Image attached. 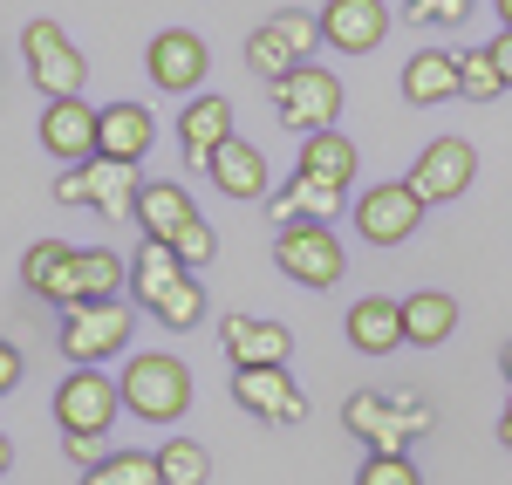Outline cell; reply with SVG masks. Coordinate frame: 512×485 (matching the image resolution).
Returning a JSON list of instances; mask_svg holds the SVG:
<instances>
[{"label": "cell", "mask_w": 512, "mask_h": 485, "mask_svg": "<svg viewBox=\"0 0 512 485\" xmlns=\"http://www.w3.org/2000/svg\"><path fill=\"white\" fill-rule=\"evenodd\" d=\"M499 376H506V383H512V342H506V349H499Z\"/></svg>", "instance_id": "cell-42"}, {"label": "cell", "mask_w": 512, "mask_h": 485, "mask_svg": "<svg viewBox=\"0 0 512 485\" xmlns=\"http://www.w3.org/2000/svg\"><path fill=\"white\" fill-rule=\"evenodd\" d=\"M233 404L253 410L267 431H294L308 417V397H301V383L287 369H233Z\"/></svg>", "instance_id": "cell-11"}, {"label": "cell", "mask_w": 512, "mask_h": 485, "mask_svg": "<svg viewBox=\"0 0 512 485\" xmlns=\"http://www.w3.org/2000/svg\"><path fill=\"white\" fill-rule=\"evenodd\" d=\"M117 410H123V390H117V376H103V369H76L55 390V424L62 431H110Z\"/></svg>", "instance_id": "cell-12"}, {"label": "cell", "mask_w": 512, "mask_h": 485, "mask_svg": "<svg viewBox=\"0 0 512 485\" xmlns=\"http://www.w3.org/2000/svg\"><path fill=\"white\" fill-rule=\"evenodd\" d=\"M499 445L512 451V404H506V417H499Z\"/></svg>", "instance_id": "cell-40"}, {"label": "cell", "mask_w": 512, "mask_h": 485, "mask_svg": "<svg viewBox=\"0 0 512 485\" xmlns=\"http://www.w3.org/2000/svg\"><path fill=\"white\" fill-rule=\"evenodd\" d=\"M451 335H458V301H451V294L424 287V294L403 301V342H410V349H437V342H451Z\"/></svg>", "instance_id": "cell-24"}, {"label": "cell", "mask_w": 512, "mask_h": 485, "mask_svg": "<svg viewBox=\"0 0 512 485\" xmlns=\"http://www.w3.org/2000/svg\"><path fill=\"white\" fill-rule=\"evenodd\" d=\"M14 383H21V349H14V342L0 335V397H7Z\"/></svg>", "instance_id": "cell-38"}, {"label": "cell", "mask_w": 512, "mask_h": 485, "mask_svg": "<svg viewBox=\"0 0 512 485\" xmlns=\"http://www.w3.org/2000/svg\"><path fill=\"white\" fill-rule=\"evenodd\" d=\"M117 390H123V410H130V417H144V424H178V417L192 410V369L178 363V356H164V349H144V356L123 363Z\"/></svg>", "instance_id": "cell-2"}, {"label": "cell", "mask_w": 512, "mask_h": 485, "mask_svg": "<svg viewBox=\"0 0 512 485\" xmlns=\"http://www.w3.org/2000/svg\"><path fill=\"white\" fill-rule=\"evenodd\" d=\"M130 281V260L110 246H76V308L89 301H117V287Z\"/></svg>", "instance_id": "cell-26"}, {"label": "cell", "mask_w": 512, "mask_h": 485, "mask_svg": "<svg viewBox=\"0 0 512 485\" xmlns=\"http://www.w3.org/2000/svg\"><path fill=\"white\" fill-rule=\"evenodd\" d=\"M355 485H424V472H417L410 451H369L362 472H355Z\"/></svg>", "instance_id": "cell-33"}, {"label": "cell", "mask_w": 512, "mask_h": 485, "mask_svg": "<svg viewBox=\"0 0 512 485\" xmlns=\"http://www.w3.org/2000/svg\"><path fill=\"white\" fill-rule=\"evenodd\" d=\"M82 485H164L158 479V451H110L103 465H89Z\"/></svg>", "instance_id": "cell-31"}, {"label": "cell", "mask_w": 512, "mask_h": 485, "mask_svg": "<svg viewBox=\"0 0 512 485\" xmlns=\"http://www.w3.org/2000/svg\"><path fill=\"white\" fill-rule=\"evenodd\" d=\"M96 103H82V96H69V103H48L41 110V151L62 164H89L96 158Z\"/></svg>", "instance_id": "cell-15"}, {"label": "cell", "mask_w": 512, "mask_h": 485, "mask_svg": "<svg viewBox=\"0 0 512 485\" xmlns=\"http://www.w3.org/2000/svg\"><path fill=\"white\" fill-rule=\"evenodd\" d=\"M21 62H28V82H35L48 103H69V96H82L89 62H82L76 41L62 35V21H28V28H21Z\"/></svg>", "instance_id": "cell-5"}, {"label": "cell", "mask_w": 512, "mask_h": 485, "mask_svg": "<svg viewBox=\"0 0 512 485\" xmlns=\"http://www.w3.org/2000/svg\"><path fill=\"white\" fill-rule=\"evenodd\" d=\"M478 0H403V14L417 21V28H458V21H472Z\"/></svg>", "instance_id": "cell-36"}, {"label": "cell", "mask_w": 512, "mask_h": 485, "mask_svg": "<svg viewBox=\"0 0 512 485\" xmlns=\"http://www.w3.org/2000/svg\"><path fill=\"white\" fill-rule=\"evenodd\" d=\"M424 212H431V205L417 199L403 178H390V185H369V192L349 205V219H355V233H362V246H403L417 226H424Z\"/></svg>", "instance_id": "cell-9"}, {"label": "cell", "mask_w": 512, "mask_h": 485, "mask_svg": "<svg viewBox=\"0 0 512 485\" xmlns=\"http://www.w3.org/2000/svg\"><path fill=\"white\" fill-rule=\"evenodd\" d=\"M205 178L226 192V199H267L274 192V171H267V151L260 144H246V137H233L219 158L205 164Z\"/></svg>", "instance_id": "cell-19"}, {"label": "cell", "mask_w": 512, "mask_h": 485, "mask_svg": "<svg viewBox=\"0 0 512 485\" xmlns=\"http://www.w3.org/2000/svg\"><path fill=\"white\" fill-rule=\"evenodd\" d=\"M246 69H253V76L274 89V82H287L294 69H308V62H301V55H294V48L280 41L274 21H260V28H253V41H246Z\"/></svg>", "instance_id": "cell-28"}, {"label": "cell", "mask_w": 512, "mask_h": 485, "mask_svg": "<svg viewBox=\"0 0 512 485\" xmlns=\"http://www.w3.org/2000/svg\"><path fill=\"white\" fill-rule=\"evenodd\" d=\"M403 103L431 110V103H458V55L451 48H417L403 62Z\"/></svg>", "instance_id": "cell-23"}, {"label": "cell", "mask_w": 512, "mask_h": 485, "mask_svg": "<svg viewBox=\"0 0 512 485\" xmlns=\"http://www.w3.org/2000/svg\"><path fill=\"white\" fill-rule=\"evenodd\" d=\"M144 69H151V89H164V96H198L205 89V69H212V48L192 28H164L144 48Z\"/></svg>", "instance_id": "cell-10"}, {"label": "cell", "mask_w": 512, "mask_h": 485, "mask_svg": "<svg viewBox=\"0 0 512 485\" xmlns=\"http://www.w3.org/2000/svg\"><path fill=\"white\" fill-rule=\"evenodd\" d=\"M478 178V151L465 144V137H431L417 158H410V171H403V185L417 192L424 205H451L465 199Z\"/></svg>", "instance_id": "cell-6"}, {"label": "cell", "mask_w": 512, "mask_h": 485, "mask_svg": "<svg viewBox=\"0 0 512 485\" xmlns=\"http://www.w3.org/2000/svg\"><path fill=\"white\" fill-rule=\"evenodd\" d=\"M178 274H185V267H178V253L164 240H137V253H130V294H137V308H151Z\"/></svg>", "instance_id": "cell-27"}, {"label": "cell", "mask_w": 512, "mask_h": 485, "mask_svg": "<svg viewBox=\"0 0 512 485\" xmlns=\"http://www.w3.org/2000/svg\"><path fill=\"white\" fill-rule=\"evenodd\" d=\"M178 144H185V158L205 171V164L233 144V103H226V96H198V103H185V117H178Z\"/></svg>", "instance_id": "cell-17"}, {"label": "cell", "mask_w": 512, "mask_h": 485, "mask_svg": "<svg viewBox=\"0 0 512 485\" xmlns=\"http://www.w3.org/2000/svg\"><path fill=\"white\" fill-rule=\"evenodd\" d=\"M21 281L35 287L41 301H55V308H76V246L69 240H35L21 253Z\"/></svg>", "instance_id": "cell-18"}, {"label": "cell", "mask_w": 512, "mask_h": 485, "mask_svg": "<svg viewBox=\"0 0 512 485\" xmlns=\"http://www.w3.org/2000/svg\"><path fill=\"white\" fill-rule=\"evenodd\" d=\"M458 96H472V103H492V96H506V76H499L492 48H465V55H458Z\"/></svg>", "instance_id": "cell-32"}, {"label": "cell", "mask_w": 512, "mask_h": 485, "mask_svg": "<svg viewBox=\"0 0 512 485\" xmlns=\"http://www.w3.org/2000/svg\"><path fill=\"white\" fill-rule=\"evenodd\" d=\"M390 35V7L383 0H328L321 7V48H342V55H369Z\"/></svg>", "instance_id": "cell-13"}, {"label": "cell", "mask_w": 512, "mask_h": 485, "mask_svg": "<svg viewBox=\"0 0 512 485\" xmlns=\"http://www.w3.org/2000/svg\"><path fill=\"white\" fill-rule=\"evenodd\" d=\"M62 451H69V458H76L82 472H89V465H103V458H110V445H103V431H62Z\"/></svg>", "instance_id": "cell-37"}, {"label": "cell", "mask_w": 512, "mask_h": 485, "mask_svg": "<svg viewBox=\"0 0 512 485\" xmlns=\"http://www.w3.org/2000/svg\"><path fill=\"white\" fill-rule=\"evenodd\" d=\"M492 7H499V28H512V0H492Z\"/></svg>", "instance_id": "cell-43"}, {"label": "cell", "mask_w": 512, "mask_h": 485, "mask_svg": "<svg viewBox=\"0 0 512 485\" xmlns=\"http://www.w3.org/2000/svg\"><path fill=\"white\" fill-rule=\"evenodd\" d=\"M198 219V205H192V192L185 185H171V178H151L144 192H137V226H144V240H178L185 226Z\"/></svg>", "instance_id": "cell-20"}, {"label": "cell", "mask_w": 512, "mask_h": 485, "mask_svg": "<svg viewBox=\"0 0 512 485\" xmlns=\"http://www.w3.org/2000/svg\"><path fill=\"white\" fill-rule=\"evenodd\" d=\"M219 342H226L233 369H287V356H294V335L280 322H260V315H226Z\"/></svg>", "instance_id": "cell-14"}, {"label": "cell", "mask_w": 512, "mask_h": 485, "mask_svg": "<svg viewBox=\"0 0 512 485\" xmlns=\"http://www.w3.org/2000/svg\"><path fill=\"white\" fill-rule=\"evenodd\" d=\"M151 144H158V117L144 110V103H103V117H96V158H151Z\"/></svg>", "instance_id": "cell-16"}, {"label": "cell", "mask_w": 512, "mask_h": 485, "mask_svg": "<svg viewBox=\"0 0 512 485\" xmlns=\"http://www.w3.org/2000/svg\"><path fill=\"white\" fill-rule=\"evenodd\" d=\"M7 465H14V445H7V431H0V479H7Z\"/></svg>", "instance_id": "cell-41"}, {"label": "cell", "mask_w": 512, "mask_h": 485, "mask_svg": "<svg viewBox=\"0 0 512 485\" xmlns=\"http://www.w3.org/2000/svg\"><path fill=\"white\" fill-rule=\"evenodd\" d=\"M151 322H164V328H198V322H205V281H198V274H178V281L151 301Z\"/></svg>", "instance_id": "cell-29"}, {"label": "cell", "mask_w": 512, "mask_h": 485, "mask_svg": "<svg viewBox=\"0 0 512 485\" xmlns=\"http://www.w3.org/2000/svg\"><path fill=\"white\" fill-rule=\"evenodd\" d=\"M158 479L164 485H205V479H212L205 445H198V438H164V445H158Z\"/></svg>", "instance_id": "cell-30"}, {"label": "cell", "mask_w": 512, "mask_h": 485, "mask_svg": "<svg viewBox=\"0 0 512 485\" xmlns=\"http://www.w3.org/2000/svg\"><path fill=\"white\" fill-rule=\"evenodd\" d=\"M267 199H274L267 212H274L280 226H308V219H315V226H328V219L342 212V192H328V185L301 178V171H294V178H287L280 192H267Z\"/></svg>", "instance_id": "cell-25"}, {"label": "cell", "mask_w": 512, "mask_h": 485, "mask_svg": "<svg viewBox=\"0 0 512 485\" xmlns=\"http://www.w3.org/2000/svg\"><path fill=\"white\" fill-rule=\"evenodd\" d=\"M431 424H437L431 404L410 397V390H355L349 404H342V431L362 451H410Z\"/></svg>", "instance_id": "cell-1"}, {"label": "cell", "mask_w": 512, "mask_h": 485, "mask_svg": "<svg viewBox=\"0 0 512 485\" xmlns=\"http://www.w3.org/2000/svg\"><path fill=\"white\" fill-rule=\"evenodd\" d=\"M355 164H362V151H355L342 130H315V137H301V178H315V185H328V192H349L355 185Z\"/></svg>", "instance_id": "cell-22"}, {"label": "cell", "mask_w": 512, "mask_h": 485, "mask_svg": "<svg viewBox=\"0 0 512 485\" xmlns=\"http://www.w3.org/2000/svg\"><path fill=\"white\" fill-rule=\"evenodd\" d=\"M171 253H178V267H185V274H198V267H212V253H219V233L205 226V212H198L192 226H185V233L171 240Z\"/></svg>", "instance_id": "cell-35"}, {"label": "cell", "mask_w": 512, "mask_h": 485, "mask_svg": "<svg viewBox=\"0 0 512 485\" xmlns=\"http://www.w3.org/2000/svg\"><path fill=\"white\" fill-rule=\"evenodd\" d=\"M130 349V308L123 301H89V308H69L62 322V356L76 369H103L110 356Z\"/></svg>", "instance_id": "cell-8"}, {"label": "cell", "mask_w": 512, "mask_h": 485, "mask_svg": "<svg viewBox=\"0 0 512 485\" xmlns=\"http://www.w3.org/2000/svg\"><path fill=\"white\" fill-rule=\"evenodd\" d=\"M492 62H499V76H506V89H512V28H499V41H492Z\"/></svg>", "instance_id": "cell-39"}, {"label": "cell", "mask_w": 512, "mask_h": 485, "mask_svg": "<svg viewBox=\"0 0 512 485\" xmlns=\"http://www.w3.org/2000/svg\"><path fill=\"white\" fill-rule=\"evenodd\" d=\"M274 260H280L287 281L315 287V294L349 274V253H342V240H335V226H315V219H308V226H280Z\"/></svg>", "instance_id": "cell-7"}, {"label": "cell", "mask_w": 512, "mask_h": 485, "mask_svg": "<svg viewBox=\"0 0 512 485\" xmlns=\"http://www.w3.org/2000/svg\"><path fill=\"white\" fill-rule=\"evenodd\" d=\"M342 103H349V89H342L335 69H321V62H308V69H294L287 82H274V117H280V130H294V137L335 130Z\"/></svg>", "instance_id": "cell-4"}, {"label": "cell", "mask_w": 512, "mask_h": 485, "mask_svg": "<svg viewBox=\"0 0 512 485\" xmlns=\"http://www.w3.org/2000/svg\"><path fill=\"white\" fill-rule=\"evenodd\" d=\"M137 192H144V178H137V164H123V158L62 164V178H55V199L62 205H89L103 219H137Z\"/></svg>", "instance_id": "cell-3"}, {"label": "cell", "mask_w": 512, "mask_h": 485, "mask_svg": "<svg viewBox=\"0 0 512 485\" xmlns=\"http://www.w3.org/2000/svg\"><path fill=\"white\" fill-rule=\"evenodd\" d=\"M280 28V41L301 55V62H315V41H321V14H301V7H280V14H267Z\"/></svg>", "instance_id": "cell-34"}, {"label": "cell", "mask_w": 512, "mask_h": 485, "mask_svg": "<svg viewBox=\"0 0 512 485\" xmlns=\"http://www.w3.org/2000/svg\"><path fill=\"white\" fill-rule=\"evenodd\" d=\"M349 342L362 356H396L403 349V301L390 294H362L349 308Z\"/></svg>", "instance_id": "cell-21"}]
</instances>
